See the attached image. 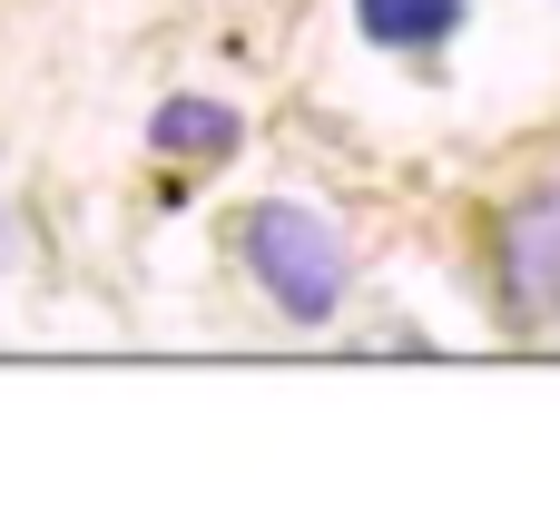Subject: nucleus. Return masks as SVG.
I'll return each instance as SVG.
<instances>
[{
  "mask_svg": "<svg viewBox=\"0 0 560 521\" xmlns=\"http://www.w3.org/2000/svg\"><path fill=\"white\" fill-rule=\"evenodd\" d=\"M236 246H246V266H256V286L295 315V325H325L335 305H345V286H354V266H345V236L315 217V207H285V197H266V207H246L236 217Z\"/></svg>",
  "mask_w": 560,
  "mask_h": 521,
  "instance_id": "f257e3e1",
  "label": "nucleus"
},
{
  "mask_svg": "<svg viewBox=\"0 0 560 521\" xmlns=\"http://www.w3.org/2000/svg\"><path fill=\"white\" fill-rule=\"evenodd\" d=\"M502 296L522 325L560 315V177H541L512 217H502Z\"/></svg>",
  "mask_w": 560,
  "mask_h": 521,
  "instance_id": "f03ea898",
  "label": "nucleus"
},
{
  "mask_svg": "<svg viewBox=\"0 0 560 521\" xmlns=\"http://www.w3.org/2000/svg\"><path fill=\"white\" fill-rule=\"evenodd\" d=\"M236 108L226 99H167L158 118H148V148L158 158H236Z\"/></svg>",
  "mask_w": 560,
  "mask_h": 521,
  "instance_id": "7ed1b4c3",
  "label": "nucleus"
},
{
  "mask_svg": "<svg viewBox=\"0 0 560 521\" xmlns=\"http://www.w3.org/2000/svg\"><path fill=\"white\" fill-rule=\"evenodd\" d=\"M354 30L374 49H443L463 30V0H354Z\"/></svg>",
  "mask_w": 560,
  "mask_h": 521,
  "instance_id": "20e7f679",
  "label": "nucleus"
}]
</instances>
